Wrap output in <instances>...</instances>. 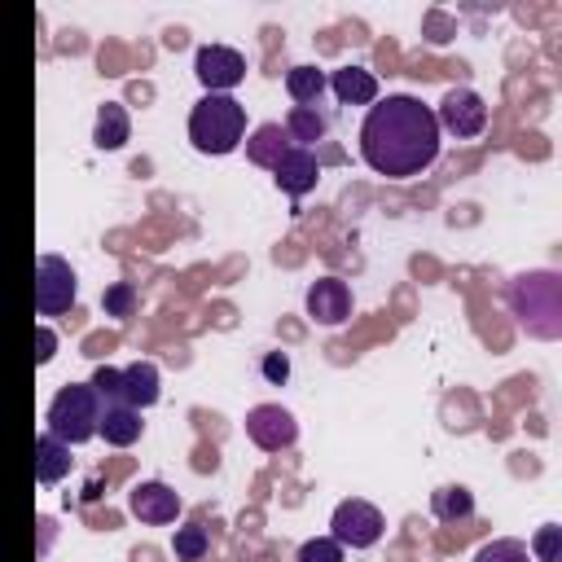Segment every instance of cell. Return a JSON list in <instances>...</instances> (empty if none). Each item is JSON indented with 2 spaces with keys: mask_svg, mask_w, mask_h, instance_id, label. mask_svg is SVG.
Returning <instances> with one entry per match:
<instances>
[{
  "mask_svg": "<svg viewBox=\"0 0 562 562\" xmlns=\"http://www.w3.org/2000/svg\"><path fill=\"white\" fill-rule=\"evenodd\" d=\"M277 184L290 193V198H303V193H312L316 189V176H321V162H316V154L312 149H299V145H290L281 158H277Z\"/></svg>",
  "mask_w": 562,
  "mask_h": 562,
  "instance_id": "obj_12",
  "label": "cell"
},
{
  "mask_svg": "<svg viewBox=\"0 0 562 562\" xmlns=\"http://www.w3.org/2000/svg\"><path fill=\"white\" fill-rule=\"evenodd\" d=\"M119 382H123V369H110V364H101V369L92 373V391H97L101 400H119Z\"/></svg>",
  "mask_w": 562,
  "mask_h": 562,
  "instance_id": "obj_27",
  "label": "cell"
},
{
  "mask_svg": "<svg viewBox=\"0 0 562 562\" xmlns=\"http://www.w3.org/2000/svg\"><path fill=\"white\" fill-rule=\"evenodd\" d=\"M290 149V136H285V127L281 123H259L255 132H250V140H246V154H250V162H259V167H277V158Z\"/></svg>",
  "mask_w": 562,
  "mask_h": 562,
  "instance_id": "obj_17",
  "label": "cell"
},
{
  "mask_svg": "<svg viewBox=\"0 0 562 562\" xmlns=\"http://www.w3.org/2000/svg\"><path fill=\"white\" fill-rule=\"evenodd\" d=\"M119 400L127 404V408H149V404H158V364L154 360H132L127 369H123V382H119Z\"/></svg>",
  "mask_w": 562,
  "mask_h": 562,
  "instance_id": "obj_14",
  "label": "cell"
},
{
  "mask_svg": "<svg viewBox=\"0 0 562 562\" xmlns=\"http://www.w3.org/2000/svg\"><path fill=\"white\" fill-rule=\"evenodd\" d=\"M514 312L531 334H558V281L549 272H531L514 281Z\"/></svg>",
  "mask_w": 562,
  "mask_h": 562,
  "instance_id": "obj_4",
  "label": "cell"
},
{
  "mask_svg": "<svg viewBox=\"0 0 562 562\" xmlns=\"http://www.w3.org/2000/svg\"><path fill=\"white\" fill-rule=\"evenodd\" d=\"M97 417H101V395L92 391V382H70L53 395L48 404V435L61 439L66 448L88 443L97 435Z\"/></svg>",
  "mask_w": 562,
  "mask_h": 562,
  "instance_id": "obj_3",
  "label": "cell"
},
{
  "mask_svg": "<svg viewBox=\"0 0 562 562\" xmlns=\"http://www.w3.org/2000/svg\"><path fill=\"white\" fill-rule=\"evenodd\" d=\"M246 136V105L228 92H206L189 110V140L198 154H228Z\"/></svg>",
  "mask_w": 562,
  "mask_h": 562,
  "instance_id": "obj_2",
  "label": "cell"
},
{
  "mask_svg": "<svg viewBox=\"0 0 562 562\" xmlns=\"http://www.w3.org/2000/svg\"><path fill=\"white\" fill-rule=\"evenodd\" d=\"M75 268L61 255H40L35 259V312L40 316H61L75 307Z\"/></svg>",
  "mask_w": 562,
  "mask_h": 562,
  "instance_id": "obj_5",
  "label": "cell"
},
{
  "mask_svg": "<svg viewBox=\"0 0 562 562\" xmlns=\"http://www.w3.org/2000/svg\"><path fill=\"white\" fill-rule=\"evenodd\" d=\"M285 92H290L299 105H316L321 92H325V70H316V66H294V70L285 75Z\"/></svg>",
  "mask_w": 562,
  "mask_h": 562,
  "instance_id": "obj_20",
  "label": "cell"
},
{
  "mask_svg": "<svg viewBox=\"0 0 562 562\" xmlns=\"http://www.w3.org/2000/svg\"><path fill=\"white\" fill-rule=\"evenodd\" d=\"M70 465H75L70 448L44 430V435L35 439V479H40V483H57V479L70 474Z\"/></svg>",
  "mask_w": 562,
  "mask_h": 562,
  "instance_id": "obj_16",
  "label": "cell"
},
{
  "mask_svg": "<svg viewBox=\"0 0 562 562\" xmlns=\"http://www.w3.org/2000/svg\"><path fill=\"white\" fill-rule=\"evenodd\" d=\"M193 70L211 92H228L246 79V57L228 44H202L198 57H193Z\"/></svg>",
  "mask_w": 562,
  "mask_h": 562,
  "instance_id": "obj_7",
  "label": "cell"
},
{
  "mask_svg": "<svg viewBox=\"0 0 562 562\" xmlns=\"http://www.w3.org/2000/svg\"><path fill=\"white\" fill-rule=\"evenodd\" d=\"M140 413L127 408L123 400H101V417H97V435L110 443V448H127L140 439Z\"/></svg>",
  "mask_w": 562,
  "mask_h": 562,
  "instance_id": "obj_13",
  "label": "cell"
},
{
  "mask_svg": "<svg viewBox=\"0 0 562 562\" xmlns=\"http://www.w3.org/2000/svg\"><path fill=\"white\" fill-rule=\"evenodd\" d=\"M259 369H263V378H268L272 386H281V382L290 378V360H285V351H268Z\"/></svg>",
  "mask_w": 562,
  "mask_h": 562,
  "instance_id": "obj_28",
  "label": "cell"
},
{
  "mask_svg": "<svg viewBox=\"0 0 562 562\" xmlns=\"http://www.w3.org/2000/svg\"><path fill=\"white\" fill-rule=\"evenodd\" d=\"M299 562H342V544L334 536H316L299 549Z\"/></svg>",
  "mask_w": 562,
  "mask_h": 562,
  "instance_id": "obj_25",
  "label": "cell"
},
{
  "mask_svg": "<svg viewBox=\"0 0 562 562\" xmlns=\"http://www.w3.org/2000/svg\"><path fill=\"white\" fill-rule=\"evenodd\" d=\"M474 562H531V549H527L522 540L501 536V540H487V544L474 553Z\"/></svg>",
  "mask_w": 562,
  "mask_h": 562,
  "instance_id": "obj_23",
  "label": "cell"
},
{
  "mask_svg": "<svg viewBox=\"0 0 562 562\" xmlns=\"http://www.w3.org/2000/svg\"><path fill=\"white\" fill-rule=\"evenodd\" d=\"M206 549H211V536H206L202 522H184V527H176V536H171V553H176L180 562H198V558H206Z\"/></svg>",
  "mask_w": 562,
  "mask_h": 562,
  "instance_id": "obj_21",
  "label": "cell"
},
{
  "mask_svg": "<svg viewBox=\"0 0 562 562\" xmlns=\"http://www.w3.org/2000/svg\"><path fill=\"white\" fill-rule=\"evenodd\" d=\"M127 132H132L127 110H123V105H114V101H105V105L97 110V127H92L97 149H123V145H127Z\"/></svg>",
  "mask_w": 562,
  "mask_h": 562,
  "instance_id": "obj_18",
  "label": "cell"
},
{
  "mask_svg": "<svg viewBox=\"0 0 562 562\" xmlns=\"http://www.w3.org/2000/svg\"><path fill=\"white\" fill-rule=\"evenodd\" d=\"M430 509H435V518L457 522V518H465L474 509V496L465 487H439V492H430Z\"/></svg>",
  "mask_w": 562,
  "mask_h": 562,
  "instance_id": "obj_22",
  "label": "cell"
},
{
  "mask_svg": "<svg viewBox=\"0 0 562 562\" xmlns=\"http://www.w3.org/2000/svg\"><path fill=\"white\" fill-rule=\"evenodd\" d=\"M53 347H57V334L48 325H40L35 329V364H48L53 360Z\"/></svg>",
  "mask_w": 562,
  "mask_h": 562,
  "instance_id": "obj_29",
  "label": "cell"
},
{
  "mask_svg": "<svg viewBox=\"0 0 562 562\" xmlns=\"http://www.w3.org/2000/svg\"><path fill=\"white\" fill-rule=\"evenodd\" d=\"M246 435H250L255 448H263V452H281V448L294 443L299 426H294V417H290L281 404H255V408L246 413Z\"/></svg>",
  "mask_w": 562,
  "mask_h": 562,
  "instance_id": "obj_9",
  "label": "cell"
},
{
  "mask_svg": "<svg viewBox=\"0 0 562 562\" xmlns=\"http://www.w3.org/2000/svg\"><path fill=\"white\" fill-rule=\"evenodd\" d=\"M426 26H430V31H435V35H430V40H435V44H443V40H448V35H443V31H448V22H443V18H439V13H430V18H426Z\"/></svg>",
  "mask_w": 562,
  "mask_h": 562,
  "instance_id": "obj_30",
  "label": "cell"
},
{
  "mask_svg": "<svg viewBox=\"0 0 562 562\" xmlns=\"http://www.w3.org/2000/svg\"><path fill=\"white\" fill-rule=\"evenodd\" d=\"M127 509H132L140 522H154V527H162V522H176V514H180V496H176L167 483H158V479H145V483H136V487H132V496H127Z\"/></svg>",
  "mask_w": 562,
  "mask_h": 562,
  "instance_id": "obj_11",
  "label": "cell"
},
{
  "mask_svg": "<svg viewBox=\"0 0 562 562\" xmlns=\"http://www.w3.org/2000/svg\"><path fill=\"white\" fill-rule=\"evenodd\" d=\"M531 544H536V558H540V562H558V553H562V527H553V522L540 527Z\"/></svg>",
  "mask_w": 562,
  "mask_h": 562,
  "instance_id": "obj_26",
  "label": "cell"
},
{
  "mask_svg": "<svg viewBox=\"0 0 562 562\" xmlns=\"http://www.w3.org/2000/svg\"><path fill=\"white\" fill-rule=\"evenodd\" d=\"M329 88H334V97H338L342 105H373V101H378V79H373V70H364V66H342V70H334V75H329Z\"/></svg>",
  "mask_w": 562,
  "mask_h": 562,
  "instance_id": "obj_15",
  "label": "cell"
},
{
  "mask_svg": "<svg viewBox=\"0 0 562 562\" xmlns=\"http://www.w3.org/2000/svg\"><path fill=\"white\" fill-rule=\"evenodd\" d=\"M101 307H105V316H132V307H136V290H132L127 281H114V285H105Z\"/></svg>",
  "mask_w": 562,
  "mask_h": 562,
  "instance_id": "obj_24",
  "label": "cell"
},
{
  "mask_svg": "<svg viewBox=\"0 0 562 562\" xmlns=\"http://www.w3.org/2000/svg\"><path fill=\"white\" fill-rule=\"evenodd\" d=\"M307 316L316 325H342L351 316V290L338 277H321L307 285Z\"/></svg>",
  "mask_w": 562,
  "mask_h": 562,
  "instance_id": "obj_10",
  "label": "cell"
},
{
  "mask_svg": "<svg viewBox=\"0 0 562 562\" xmlns=\"http://www.w3.org/2000/svg\"><path fill=\"white\" fill-rule=\"evenodd\" d=\"M382 514H378V505H369V501H342L338 509H334V518H329V536L342 544V549H369V544H378V536H382Z\"/></svg>",
  "mask_w": 562,
  "mask_h": 562,
  "instance_id": "obj_6",
  "label": "cell"
},
{
  "mask_svg": "<svg viewBox=\"0 0 562 562\" xmlns=\"http://www.w3.org/2000/svg\"><path fill=\"white\" fill-rule=\"evenodd\" d=\"M360 158L391 180L417 176L439 158V123L435 110L422 105L408 92L382 97L378 105H369L364 123H360Z\"/></svg>",
  "mask_w": 562,
  "mask_h": 562,
  "instance_id": "obj_1",
  "label": "cell"
},
{
  "mask_svg": "<svg viewBox=\"0 0 562 562\" xmlns=\"http://www.w3.org/2000/svg\"><path fill=\"white\" fill-rule=\"evenodd\" d=\"M97 496H101V479H97V474H92V479H88V483H83V501H97Z\"/></svg>",
  "mask_w": 562,
  "mask_h": 562,
  "instance_id": "obj_31",
  "label": "cell"
},
{
  "mask_svg": "<svg viewBox=\"0 0 562 562\" xmlns=\"http://www.w3.org/2000/svg\"><path fill=\"white\" fill-rule=\"evenodd\" d=\"M285 136L290 140H299V149H307L312 140H321L325 136V114L316 110V105H294L290 114H285Z\"/></svg>",
  "mask_w": 562,
  "mask_h": 562,
  "instance_id": "obj_19",
  "label": "cell"
},
{
  "mask_svg": "<svg viewBox=\"0 0 562 562\" xmlns=\"http://www.w3.org/2000/svg\"><path fill=\"white\" fill-rule=\"evenodd\" d=\"M435 123L465 140V136H479V132H483V123H487V105H483V97H479L474 88H452V92L439 101Z\"/></svg>",
  "mask_w": 562,
  "mask_h": 562,
  "instance_id": "obj_8",
  "label": "cell"
}]
</instances>
